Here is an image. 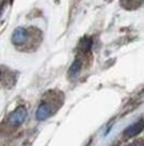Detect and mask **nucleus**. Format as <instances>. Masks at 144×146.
<instances>
[{"label": "nucleus", "mask_w": 144, "mask_h": 146, "mask_svg": "<svg viewBox=\"0 0 144 146\" xmlns=\"http://www.w3.org/2000/svg\"><path fill=\"white\" fill-rule=\"evenodd\" d=\"M31 36V30H26V28H16L12 34V43L18 47H22L23 44H26L27 40Z\"/></svg>", "instance_id": "obj_2"}, {"label": "nucleus", "mask_w": 144, "mask_h": 146, "mask_svg": "<svg viewBox=\"0 0 144 146\" xmlns=\"http://www.w3.org/2000/svg\"><path fill=\"white\" fill-rule=\"evenodd\" d=\"M127 146H143V141L140 139V141H135V142H131V143H128Z\"/></svg>", "instance_id": "obj_8"}, {"label": "nucleus", "mask_w": 144, "mask_h": 146, "mask_svg": "<svg viewBox=\"0 0 144 146\" xmlns=\"http://www.w3.org/2000/svg\"><path fill=\"white\" fill-rule=\"evenodd\" d=\"M120 3L127 9H136L141 5L143 0H120Z\"/></svg>", "instance_id": "obj_6"}, {"label": "nucleus", "mask_w": 144, "mask_h": 146, "mask_svg": "<svg viewBox=\"0 0 144 146\" xmlns=\"http://www.w3.org/2000/svg\"><path fill=\"white\" fill-rule=\"evenodd\" d=\"M3 7H4V3H1V4H0V13H1V9H3Z\"/></svg>", "instance_id": "obj_9"}, {"label": "nucleus", "mask_w": 144, "mask_h": 146, "mask_svg": "<svg viewBox=\"0 0 144 146\" xmlns=\"http://www.w3.org/2000/svg\"><path fill=\"white\" fill-rule=\"evenodd\" d=\"M141 130H143V119H140L137 123H133L130 127H127V130L124 131V137L132 138L135 135H137L139 133H141Z\"/></svg>", "instance_id": "obj_4"}, {"label": "nucleus", "mask_w": 144, "mask_h": 146, "mask_svg": "<svg viewBox=\"0 0 144 146\" xmlns=\"http://www.w3.org/2000/svg\"><path fill=\"white\" fill-rule=\"evenodd\" d=\"M91 44H92L91 39H89V38H84V39H82V42H80L79 48L82 50L83 52H88V51H89V48H91Z\"/></svg>", "instance_id": "obj_7"}, {"label": "nucleus", "mask_w": 144, "mask_h": 146, "mask_svg": "<svg viewBox=\"0 0 144 146\" xmlns=\"http://www.w3.org/2000/svg\"><path fill=\"white\" fill-rule=\"evenodd\" d=\"M52 113H53L52 106L48 102H41L40 106L37 107V110H36V118L39 121H44V119H47Z\"/></svg>", "instance_id": "obj_3"}, {"label": "nucleus", "mask_w": 144, "mask_h": 146, "mask_svg": "<svg viewBox=\"0 0 144 146\" xmlns=\"http://www.w3.org/2000/svg\"><path fill=\"white\" fill-rule=\"evenodd\" d=\"M27 118V110L23 106L18 107L15 111H12L8 117V125L12 126V127H16V126H20V125L26 121Z\"/></svg>", "instance_id": "obj_1"}, {"label": "nucleus", "mask_w": 144, "mask_h": 146, "mask_svg": "<svg viewBox=\"0 0 144 146\" xmlns=\"http://www.w3.org/2000/svg\"><path fill=\"white\" fill-rule=\"evenodd\" d=\"M82 67H83V58L78 56L75 59V62L72 63V66L70 67V70H68V76H70V78L76 76L79 74V71L82 70Z\"/></svg>", "instance_id": "obj_5"}]
</instances>
